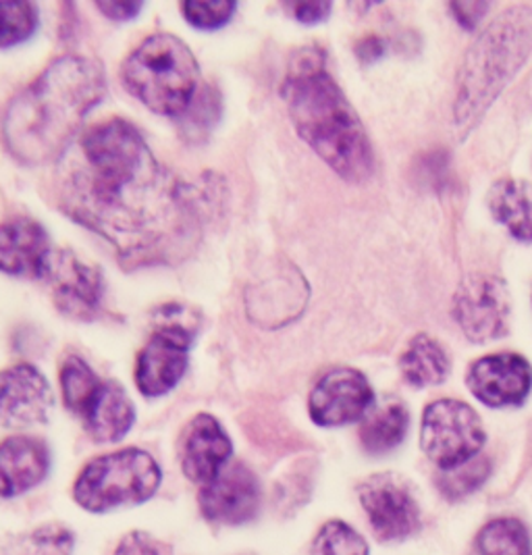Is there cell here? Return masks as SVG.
<instances>
[{
	"label": "cell",
	"instance_id": "1",
	"mask_svg": "<svg viewBox=\"0 0 532 555\" xmlns=\"http://www.w3.org/2000/svg\"><path fill=\"white\" fill-rule=\"evenodd\" d=\"M61 206L127 264L165 262L196 235V212L178 177L156 160L138 127L117 117L81 135Z\"/></svg>",
	"mask_w": 532,
	"mask_h": 555
},
{
	"label": "cell",
	"instance_id": "2",
	"mask_svg": "<svg viewBox=\"0 0 532 555\" xmlns=\"http://www.w3.org/2000/svg\"><path fill=\"white\" fill-rule=\"evenodd\" d=\"M106 94L101 63L65 54L7 104L2 140L20 163L36 167L69 149L77 129Z\"/></svg>",
	"mask_w": 532,
	"mask_h": 555
},
{
	"label": "cell",
	"instance_id": "3",
	"mask_svg": "<svg viewBox=\"0 0 532 555\" xmlns=\"http://www.w3.org/2000/svg\"><path fill=\"white\" fill-rule=\"evenodd\" d=\"M281 94L300 138L337 176L350 183L373 176L375 156L366 129L327 72L323 51L304 49L296 54Z\"/></svg>",
	"mask_w": 532,
	"mask_h": 555
},
{
	"label": "cell",
	"instance_id": "4",
	"mask_svg": "<svg viewBox=\"0 0 532 555\" xmlns=\"http://www.w3.org/2000/svg\"><path fill=\"white\" fill-rule=\"evenodd\" d=\"M532 54V7L516 4L484 27L457 74V133L468 135Z\"/></svg>",
	"mask_w": 532,
	"mask_h": 555
},
{
	"label": "cell",
	"instance_id": "5",
	"mask_svg": "<svg viewBox=\"0 0 532 555\" xmlns=\"http://www.w3.org/2000/svg\"><path fill=\"white\" fill-rule=\"evenodd\" d=\"M127 90L156 115L178 119L200 90V67L190 47L173 34L146 38L124 63Z\"/></svg>",
	"mask_w": 532,
	"mask_h": 555
},
{
	"label": "cell",
	"instance_id": "6",
	"mask_svg": "<svg viewBox=\"0 0 532 555\" xmlns=\"http://www.w3.org/2000/svg\"><path fill=\"white\" fill-rule=\"evenodd\" d=\"M160 480L163 473L153 455L127 448L88 462L74 485V500L92 514H104L124 505L148 502L158 491Z\"/></svg>",
	"mask_w": 532,
	"mask_h": 555
},
{
	"label": "cell",
	"instance_id": "7",
	"mask_svg": "<svg viewBox=\"0 0 532 555\" xmlns=\"http://www.w3.org/2000/svg\"><path fill=\"white\" fill-rule=\"evenodd\" d=\"M196 337V319L181 306H165L156 328L138 353L135 385L142 396L160 398L173 391L183 379L190 350Z\"/></svg>",
	"mask_w": 532,
	"mask_h": 555
},
{
	"label": "cell",
	"instance_id": "8",
	"mask_svg": "<svg viewBox=\"0 0 532 555\" xmlns=\"http://www.w3.org/2000/svg\"><path fill=\"white\" fill-rule=\"evenodd\" d=\"M486 441L481 416L459 400H437L427 405L420 427L423 452L439 470H452L481 454Z\"/></svg>",
	"mask_w": 532,
	"mask_h": 555
},
{
	"label": "cell",
	"instance_id": "9",
	"mask_svg": "<svg viewBox=\"0 0 532 555\" xmlns=\"http://www.w3.org/2000/svg\"><path fill=\"white\" fill-rule=\"evenodd\" d=\"M360 504L379 541H406L420 530V505L412 485L393 473H380L358 489Z\"/></svg>",
	"mask_w": 532,
	"mask_h": 555
},
{
	"label": "cell",
	"instance_id": "10",
	"mask_svg": "<svg viewBox=\"0 0 532 555\" xmlns=\"http://www.w3.org/2000/svg\"><path fill=\"white\" fill-rule=\"evenodd\" d=\"M509 292L493 275H468L459 283L454 298V317L468 339L484 344L504 337L509 327Z\"/></svg>",
	"mask_w": 532,
	"mask_h": 555
},
{
	"label": "cell",
	"instance_id": "11",
	"mask_svg": "<svg viewBox=\"0 0 532 555\" xmlns=\"http://www.w3.org/2000/svg\"><path fill=\"white\" fill-rule=\"evenodd\" d=\"M44 281L49 283L52 302L59 312L77 321H90L104 298L101 269L83 262L69 250L51 254Z\"/></svg>",
	"mask_w": 532,
	"mask_h": 555
},
{
	"label": "cell",
	"instance_id": "12",
	"mask_svg": "<svg viewBox=\"0 0 532 555\" xmlns=\"http://www.w3.org/2000/svg\"><path fill=\"white\" fill-rule=\"evenodd\" d=\"M375 404L368 379L355 369H333L308 398L310 418L319 427H343L360 421Z\"/></svg>",
	"mask_w": 532,
	"mask_h": 555
},
{
	"label": "cell",
	"instance_id": "13",
	"mask_svg": "<svg viewBox=\"0 0 532 555\" xmlns=\"http://www.w3.org/2000/svg\"><path fill=\"white\" fill-rule=\"evenodd\" d=\"M54 408L49 379L34 364H15L0 371V425L29 429L44 425Z\"/></svg>",
	"mask_w": 532,
	"mask_h": 555
},
{
	"label": "cell",
	"instance_id": "14",
	"mask_svg": "<svg viewBox=\"0 0 532 555\" xmlns=\"http://www.w3.org/2000/svg\"><path fill=\"white\" fill-rule=\"evenodd\" d=\"M204 518L219 525L250 522L260 507V482L242 464H228L215 479L204 485L198 495Z\"/></svg>",
	"mask_w": 532,
	"mask_h": 555
},
{
	"label": "cell",
	"instance_id": "15",
	"mask_svg": "<svg viewBox=\"0 0 532 555\" xmlns=\"http://www.w3.org/2000/svg\"><path fill=\"white\" fill-rule=\"evenodd\" d=\"M466 385L484 405H520L531 393V364L518 353L484 356L470 366Z\"/></svg>",
	"mask_w": 532,
	"mask_h": 555
},
{
	"label": "cell",
	"instance_id": "16",
	"mask_svg": "<svg viewBox=\"0 0 532 555\" xmlns=\"http://www.w3.org/2000/svg\"><path fill=\"white\" fill-rule=\"evenodd\" d=\"M233 443L228 430L210 414H198L181 435V470L196 485H208L229 464Z\"/></svg>",
	"mask_w": 532,
	"mask_h": 555
},
{
	"label": "cell",
	"instance_id": "17",
	"mask_svg": "<svg viewBox=\"0 0 532 555\" xmlns=\"http://www.w3.org/2000/svg\"><path fill=\"white\" fill-rule=\"evenodd\" d=\"M51 254L49 233L38 221L13 217L0 223V273L42 279Z\"/></svg>",
	"mask_w": 532,
	"mask_h": 555
},
{
	"label": "cell",
	"instance_id": "18",
	"mask_svg": "<svg viewBox=\"0 0 532 555\" xmlns=\"http://www.w3.org/2000/svg\"><path fill=\"white\" fill-rule=\"evenodd\" d=\"M51 470V452L38 437L15 435L0 443V498H17L38 487Z\"/></svg>",
	"mask_w": 532,
	"mask_h": 555
},
{
	"label": "cell",
	"instance_id": "19",
	"mask_svg": "<svg viewBox=\"0 0 532 555\" xmlns=\"http://www.w3.org/2000/svg\"><path fill=\"white\" fill-rule=\"evenodd\" d=\"M88 435L99 443L121 441L135 423V408L117 380H104L96 400L81 418Z\"/></svg>",
	"mask_w": 532,
	"mask_h": 555
},
{
	"label": "cell",
	"instance_id": "20",
	"mask_svg": "<svg viewBox=\"0 0 532 555\" xmlns=\"http://www.w3.org/2000/svg\"><path fill=\"white\" fill-rule=\"evenodd\" d=\"M489 208L516 240L532 242V194L524 183L514 179L493 183L489 192Z\"/></svg>",
	"mask_w": 532,
	"mask_h": 555
},
{
	"label": "cell",
	"instance_id": "21",
	"mask_svg": "<svg viewBox=\"0 0 532 555\" xmlns=\"http://www.w3.org/2000/svg\"><path fill=\"white\" fill-rule=\"evenodd\" d=\"M402 373L414 387L441 385L450 375V358L429 335H416L400 360Z\"/></svg>",
	"mask_w": 532,
	"mask_h": 555
},
{
	"label": "cell",
	"instance_id": "22",
	"mask_svg": "<svg viewBox=\"0 0 532 555\" xmlns=\"http://www.w3.org/2000/svg\"><path fill=\"white\" fill-rule=\"evenodd\" d=\"M407 416L406 405L398 400H389L379 405L362 425L360 439L366 452L371 454H387L395 450L406 439Z\"/></svg>",
	"mask_w": 532,
	"mask_h": 555
},
{
	"label": "cell",
	"instance_id": "23",
	"mask_svg": "<svg viewBox=\"0 0 532 555\" xmlns=\"http://www.w3.org/2000/svg\"><path fill=\"white\" fill-rule=\"evenodd\" d=\"M59 379H61L63 402L67 405V410L74 412L81 421L88 408L96 400L104 380L99 379V375L90 369V364L79 356H69L63 362Z\"/></svg>",
	"mask_w": 532,
	"mask_h": 555
},
{
	"label": "cell",
	"instance_id": "24",
	"mask_svg": "<svg viewBox=\"0 0 532 555\" xmlns=\"http://www.w3.org/2000/svg\"><path fill=\"white\" fill-rule=\"evenodd\" d=\"M74 532L59 522H51L7 539L0 555H74Z\"/></svg>",
	"mask_w": 532,
	"mask_h": 555
},
{
	"label": "cell",
	"instance_id": "25",
	"mask_svg": "<svg viewBox=\"0 0 532 555\" xmlns=\"http://www.w3.org/2000/svg\"><path fill=\"white\" fill-rule=\"evenodd\" d=\"M479 555H532L529 529L518 518H493L477 534Z\"/></svg>",
	"mask_w": 532,
	"mask_h": 555
},
{
	"label": "cell",
	"instance_id": "26",
	"mask_svg": "<svg viewBox=\"0 0 532 555\" xmlns=\"http://www.w3.org/2000/svg\"><path fill=\"white\" fill-rule=\"evenodd\" d=\"M219 113H221V99L217 90L210 86H203L196 92L194 101L190 102V106L185 108V113L178 117L181 119L179 124L181 135L190 142L204 140L212 131V126L219 121Z\"/></svg>",
	"mask_w": 532,
	"mask_h": 555
},
{
	"label": "cell",
	"instance_id": "27",
	"mask_svg": "<svg viewBox=\"0 0 532 555\" xmlns=\"http://www.w3.org/2000/svg\"><path fill=\"white\" fill-rule=\"evenodd\" d=\"M312 555H371L366 539L343 520L325 522L314 541Z\"/></svg>",
	"mask_w": 532,
	"mask_h": 555
},
{
	"label": "cell",
	"instance_id": "28",
	"mask_svg": "<svg viewBox=\"0 0 532 555\" xmlns=\"http://www.w3.org/2000/svg\"><path fill=\"white\" fill-rule=\"evenodd\" d=\"M38 24L40 15L34 2H0V49L26 42Z\"/></svg>",
	"mask_w": 532,
	"mask_h": 555
},
{
	"label": "cell",
	"instance_id": "29",
	"mask_svg": "<svg viewBox=\"0 0 532 555\" xmlns=\"http://www.w3.org/2000/svg\"><path fill=\"white\" fill-rule=\"evenodd\" d=\"M489 475H491V462L486 457L477 455L475 460H470L457 468L441 470L437 475V487L447 500L457 502V500L475 493L482 482L489 479Z\"/></svg>",
	"mask_w": 532,
	"mask_h": 555
},
{
	"label": "cell",
	"instance_id": "30",
	"mask_svg": "<svg viewBox=\"0 0 532 555\" xmlns=\"http://www.w3.org/2000/svg\"><path fill=\"white\" fill-rule=\"evenodd\" d=\"M235 11H237V2L233 0H215V2L192 0L181 4V13L187 20V24L198 29H219L228 26Z\"/></svg>",
	"mask_w": 532,
	"mask_h": 555
},
{
	"label": "cell",
	"instance_id": "31",
	"mask_svg": "<svg viewBox=\"0 0 532 555\" xmlns=\"http://www.w3.org/2000/svg\"><path fill=\"white\" fill-rule=\"evenodd\" d=\"M113 555H173L171 545L156 539L151 532L133 530L121 539Z\"/></svg>",
	"mask_w": 532,
	"mask_h": 555
},
{
	"label": "cell",
	"instance_id": "32",
	"mask_svg": "<svg viewBox=\"0 0 532 555\" xmlns=\"http://www.w3.org/2000/svg\"><path fill=\"white\" fill-rule=\"evenodd\" d=\"M291 15L302 24H319L329 17V2H296L289 7Z\"/></svg>",
	"mask_w": 532,
	"mask_h": 555
},
{
	"label": "cell",
	"instance_id": "33",
	"mask_svg": "<svg viewBox=\"0 0 532 555\" xmlns=\"http://www.w3.org/2000/svg\"><path fill=\"white\" fill-rule=\"evenodd\" d=\"M450 11L456 15L462 26L475 27L489 11V4L486 2H452Z\"/></svg>",
	"mask_w": 532,
	"mask_h": 555
},
{
	"label": "cell",
	"instance_id": "34",
	"mask_svg": "<svg viewBox=\"0 0 532 555\" xmlns=\"http://www.w3.org/2000/svg\"><path fill=\"white\" fill-rule=\"evenodd\" d=\"M102 15H106L113 22H131L135 20L144 4L142 2H99Z\"/></svg>",
	"mask_w": 532,
	"mask_h": 555
},
{
	"label": "cell",
	"instance_id": "35",
	"mask_svg": "<svg viewBox=\"0 0 532 555\" xmlns=\"http://www.w3.org/2000/svg\"><path fill=\"white\" fill-rule=\"evenodd\" d=\"M385 52V42L380 40L379 36H366L364 40L358 42L355 47V54L364 61V63H373Z\"/></svg>",
	"mask_w": 532,
	"mask_h": 555
}]
</instances>
